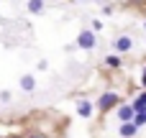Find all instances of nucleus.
<instances>
[{
	"mask_svg": "<svg viewBox=\"0 0 146 138\" xmlns=\"http://www.w3.org/2000/svg\"><path fill=\"white\" fill-rule=\"evenodd\" d=\"M118 100H121V95H115V92H105V95H100L98 108H100V110H110L113 105H118Z\"/></svg>",
	"mask_w": 146,
	"mask_h": 138,
	"instance_id": "obj_1",
	"label": "nucleus"
},
{
	"mask_svg": "<svg viewBox=\"0 0 146 138\" xmlns=\"http://www.w3.org/2000/svg\"><path fill=\"white\" fill-rule=\"evenodd\" d=\"M95 41H98V38H95L92 31H82V33L77 36V46H80V49H95Z\"/></svg>",
	"mask_w": 146,
	"mask_h": 138,
	"instance_id": "obj_2",
	"label": "nucleus"
},
{
	"mask_svg": "<svg viewBox=\"0 0 146 138\" xmlns=\"http://www.w3.org/2000/svg\"><path fill=\"white\" fill-rule=\"evenodd\" d=\"M131 46H133V38H131V36H118V38H115V51H118V54L131 51Z\"/></svg>",
	"mask_w": 146,
	"mask_h": 138,
	"instance_id": "obj_3",
	"label": "nucleus"
},
{
	"mask_svg": "<svg viewBox=\"0 0 146 138\" xmlns=\"http://www.w3.org/2000/svg\"><path fill=\"white\" fill-rule=\"evenodd\" d=\"M133 108L131 105H121L118 108V118H121V123H133Z\"/></svg>",
	"mask_w": 146,
	"mask_h": 138,
	"instance_id": "obj_4",
	"label": "nucleus"
},
{
	"mask_svg": "<svg viewBox=\"0 0 146 138\" xmlns=\"http://www.w3.org/2000/svg\"><path fill=\"white\" fill-rule=\"evenodd\" d=\"M77 113H80V118H90L92 115V102L90 100H80L77 102Z\"/></svg>",
	"mask_w": 146,
	"mask_h": 138,
	"instance_id": "obj_5",
	"label": "nucleus"
},
{
	"mask_svg": "<svg viewBox=\"0 0 146 138\" xmlns=\"http://www.w3.org/2000/svg\"><path fill=\"white\" fill-rule=\"evenodd\" d=\"M136 131H139V128H136L133 123H123V125H121V138H133Z\"/></svg>",
	"mask_w": 146,
	"mask_h": 138,
	"instance_id": "obj_6",
	"label": "nucleus"
},
{
	"mask_svg": "<svg viewBox=\"0 0 146 138\" xmlns=\"http://www.w3.org/2000/svg\"><path fill=\"white\" fill-rule=\"evenodd\" d=\"M21 87H23L26 92H31V90L36 87V79H33V74H23V77H21Z\"/></svg>",
	"mask_w": 146,
	"mask_h": 138,
	"instance_id": "obj_7",
	"label": "nucleus"
},
{
	"mask_svg": "<svg viewBox=\"0 0 146 138\" xmlns=\"http://www.w3.org/2000/svg\"><path fill=\"white\" fill-rule=\"evenodd\" d=\"M133 125H136V128H141V125H146V108H141V110H136V115H133Z\"/></svg>",
	"mask_w": 146,
	"mask_h": 138,
	"instance_id": "obj_8",
	"label": "nucleus"
},
{
	"mask_svg": "<svg viewBox=\"0 0 146 138\" xmlns=\"http://www.w3.org/2000/svg\"><path fill=\"white\" fill-rule=\"evenodd\" d=\"M28 10H31V13H36V15H38V13H41V10H44V3H41V0H31V3H28Z\"/></svg>",
	"mask_w": 146,
	"mask_h": 138,
	"instance_id": "obj_9",
	"label": "nucleus"
},
{
	"mask_svg": "<svg viewBox=\"0 0 146 138\" xmlns=\"http://www.w3.org/2000/svg\"><path fill=\"white\" fill-rule=\"evenodd\" d=\"M105 64L115 69V67H121V56H115V54H113V56H108V59H105Z\"/></svg>",
	"mask_w": 146,
	"mask_h": 138,
	"instance_id": "obj_10",
	"label": "nucleus"
},
{
	"mask_svg": "<svg viewBox=\"0 0 146 138\" xmlns=\"http://www.w3.org/2000/svg\"><path fill=\"white\" fill-rule=\"evenodd\" d=\"M0 102H10V92H0Z\"/></svg>",
	"mask_w": 146,
	"mask_h": 138,
	"instance_id": "obj_11",
	"label": "nucleus"
},
{
	"mask_svg": "<svg viewBox=\"0 0 146 138\" xmlns=\"http://www.w3.org/2000/svg\"><path fill=\"white\" fill-rule=\"evenodd\" d=\"M141 82H144V85H146V69H144V77H141Z\"/></svg>",
	"mask_w": 146,
	"mask_h": 138,
	"instance_id": "obj_12",
	"label": "nucleus"
},
{
	"mask_svg": "<svg viewBox=\"0 0 146 138\" xmlns=\"http://www.w3.org/2000/svg\"><path fill=\"white\" fill-rule=\"evenodd\" d=\"M28 138H44V136H28Z\"/></svg>",
	"mask_w": 146,
	"mask_h": 138,
	"instance_id": "obj_13",
	"label": "nucleus"
},
{
	"mask_svg": "<svg viewBox=\"0 0 146 138\" xmlns=\"http://www.w3.org/2000/svg\"><path fill=\"white\" fill-rule=\"evenodd\" d=\"M144 28H146V23H144Z\"/></svg>",
	"mask_w": 146,
	"mask_h": 138,
	"instance_id": "obj_14",
	"label": "nucleus"
}]
</instances>
